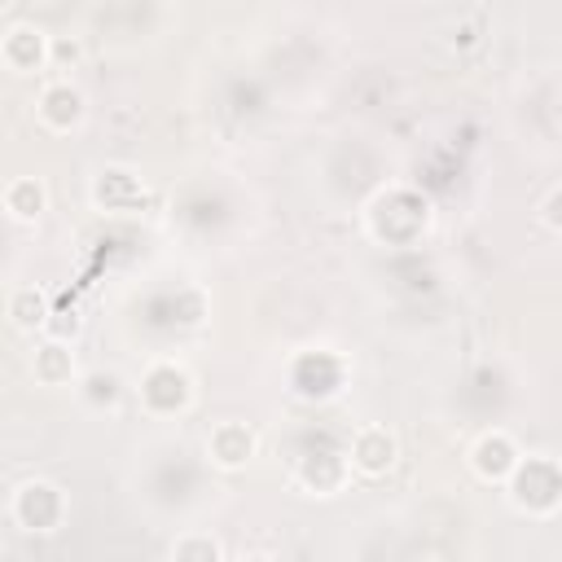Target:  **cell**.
I'll return each instance as SVG.
<instances>
[{
	"mask_svg": "<svg viewBox=\"0 0 562 562\" xmlns=\"http://www.w3.org/2000/svg\"><path fill=\"white\" fill-rule=\"evenodd\" d=\"M505 487H509L514 509H522L531 518H549L562 505V461L544 457V452H531V457L522 452V461Z\"/></svg>",
	"mask_w": 562,
	"mask_h": 562,
	"instance_id": "obj_1",
	"label": "cell"
},
{
	"mask_svg": "<svg viewBox=\"0 0 562 562\" xmlns=\"http://www.w3.org/2000/svg\"><path fill=\"white\" fill-rule=\"evenodd\" d=\"M66 514H70V501L48 479H22L9 492V522L18 531H26V536H53V531H61Z\"/></svg>",
	"mask_w": 562,
	"mask_h": 562,
	"instance_id": "obj_2",
	"label": "cell"
},
{
	"mask_svg": "<svg viewBox=\"0 0 562 562\" xmlns=\"http://www.w3.org/2000/svg\"><path fill=\"white\" fill-rule=\"evenodd\" d=\"M193 373L180 364V360H154L145 364L140 373V386H136V400L149 417H180L193 408Z\"/></svg>",
	"mask_w": 562,
	"mask_h": 562,
	"instance_id": "obj_3",
	"label": "cell"
},
{
	"mask_svg": "<svg viewBox=\"0 0 562 562\" xmlns=\"http://www.w3.org/2000/svg\"><path fill=\"white\" fill-rule=\"evenodd\" d=\"M0 61L18 79L44 75V70H53V35L35 22H9L0 35Z\"/></svg>",
	"mask_w": 562,
	"mask_h": 562,
	"instance_id": "obj_4",
	"label": "cell"
},
{
	"mask_svg": "<svg viewBox=\"0 0 562 562\" xmlns=\"http://www.w3.org/2000/svg\"><path fill=\"white\" fill-rule=\"evenodd\" d=\"M347 461H351V474L356 479H386L400 465V439H395V430L382 426V422L356 426V435L347 443Z\"/></svg>",
	"mask_w": 562,
	"mask_h": 562,
	"instance_id": "obj_5",
	"label": "cell"
},
{
	"mask_svg": "<svg viewBox=\"0 0 562 562\" xmlns=\"http://www.w3.org/2000/svg\"><path fill=\"white\" fill-rule=\"evenodd\" d=\"M88 119V97L70 79H48L35 92V123L53 136H70Z\"/></svg>",
	"mask_w": 562,
	"mask_h": 562,
	"instance_id": "obj_6",
	"label": "cell"
},
{
	"mask_svg": "<svg viewBox=\"0 0 562 562\" xmlns=\"http://www.w3.org/2000/svg\"><path fill=\"white\" fill-rule=\"evenodd\" d=\"M465 461H470V470H474L479 483H496V487H505L509 474H514L518 461H522V448H518V439H514L509 430L496 426V430H483V435L470 443Z\"/></svg>",
	"mask_w": 562,
	"mask_h": 562,
	"instance_id": "obj_7",
	"label": "cell"
},
{
	"mask_svg": "<svg viewBox=\"0 0 562 562\" xmlns=\"http://www.w3.org/2000/svg\"><path fill=\"white\" fill-rule=\"evenodd\" d=\"M88 198L97 211H110V215H136L145 206V184L132 167H101L88 184Z\"/></svg>",
	"mask_w": 562,
	"mask_h": 562,
	"instance_id": "obj_8",
	"label": "cell"
},
{
	"mask_svg": "<svg viewBox=\"0 0 562 562\" xmlns=\"http://www.w3.org/2000/svg\"><path fill=\"white\" fill-rule=\"evenodd\" d=\"M255 452H259V435L246 422H215L206 430V461L215 470H224V474L246 470L255 461Z\"/></svg>",
	"mask_w": 562,
	"mask_h": 562,
	"instance_id": "obj_9",
	"label": "cell"
},
{
	"mask_svg": "<svg viewBox=\"0 0 562 562\" xmlns=\"http://www.w3.org/2000/svg\"><path fill=\"white\" fill-rule=\"evenodd\" d=\"M294 483H299L307 496H338V492L351 483V461H347V452H334V448L307 452V457L294 465Z\"/></svg>",
	"mask_w": 562,
	"mask_h": 562,
	"instance_id": "obj_10",
	"label": "cell"
},
{
	"mask_svg": "<svg viewBox=\"0 0 562 562\" xmlns=\"http://www.w3.org/2000/svg\"><path fill=\"white\" fill-rule=\"evenodd\" d=\"M31 378L48 391H61V386H75L79 382V364H75V347L66 338H40L31 347Z\"/></svg>",
	"mask_w": 562,
	"mask_h": 562,
	"instance_id": "obj_11",
	"label": "cell"
},
{
	"mask_svg": "<svg viewBox=\"0 0 562 562\" xmlns=\"http://www.w3.org/2000/svg\"><path fill=\"white\" fill-rule=\"evenodd\" d=\"M0 202H4V215L13 224H40L48 211V189L40 176H13L0 193Z\"/></svg>",
	"mask_w": 562,
	"mask_h": 562,
	"instance_id": "obj_12",
	"label": "cell"
},
{
	"mask_svg": "<svg viewBox=\"0 0 562 562\" xmlns=\"http://www.w3.org/2000/svg\"><path fill=\"white\" fill-rule=\"evenodd\" d=\"M4 316L18 334H44L53 307H48V294L40 285H13L9 299H4Z\"/></svg>",
	"mask_w": 562,
	"mask_h": 562,
	"instance_id": "obj_13",
	"label": "cell"
},
{
	"mask_svg": "<svg viewBox=\"0 0 562 562\" xmlns=\"http://www.w3.org/2000/svg\"><path fill=\"white\" fill-rule=\"evenodd\" d=\"M167 558H176V562H224L228 549L211 531H184L167 544Z\"/></svg>",
	"mask_w": 562,
	"mask_h": 562,
	"instance_id": "obj_14",
	"label": "cell"
},
{
	"mask_svg": "<svg viewBox=\"0 0 562 562\" xmlns=\"http://www.w3.org/2000/svg\"><path fill=\"white\" fill-rule=\"evenodd\" d=\"M79 395L88 408H114L123 400V378L110 373V369H92L79 378Z\"/></svg>",
	"mask_w": 562,
	"mask_h": 562,
	"instance_id": "obj_15",
	"label": "cell"
},
{
	"mask_svg": "<svg viewBox=\"0 0 562 562\" xmlns=\"http://www.w3.org/2000/svg\"><path fill=\"white\" fill-rule=\"evenodd\" d=\"M79 66H83V40L53 35V70H79Z\"/></svg>",
	"mask_w": 562,
	"mask_h": 562,
	"instance_id": "obj_16",
	"label": "cell"
},
{
	"mask_svg": "<svg viewBox=\"0 0 562 562\" xmlns=\"http://www.w3.org/2000/svg\"><path fill=\"white\" fill-rule=\"evenodd\" d=\"M44 334H48V338H66V342H75V338L83 334V316H79V307H57V312L48 316Z\"/></svg>",
	"mask_w": 562,
	"mask_h": 562,
	"instance_id": "obj_17",
	"label": "cell"
},
{
	"mask_svg": "<svg viewBox=\"0 0 562 562\" xmlns=\"http://www.w3.org/2000/svg\"><path fill=\"white\" fill-rule=\"evenodd\" d=\"M536 220H540L549 233H558V237H562V184H553V189L540 198V206H536Z\"/></svg>",
	"mask_w": 562,
	"mask_h": 562,
	"instance_id": "obj_18",
	"label": "cell"
},
{
	"mask_svg": "<svg viewBox=\"0 0 562 562\" xmlns=\"http://www.w3.org/2000/svg\"><path fill=\"white\" fill-rule=\"evenodd\" d=\"M553 119H558V127H562V92H558V105H553Z\"/></svg>",
	"mask_w": 562,
	"mask_h": 562,
	"instance_id": "obj_19",
	"label": "cell"
}]
</instances>
